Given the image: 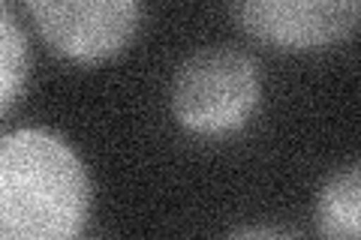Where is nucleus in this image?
Wrapping results in <instances>:
<instances>
[{"mask_svg":"<svg viewBox=\"0 0 361 240\" xmlns=\"http://www.w3.org/2000/svg\"><path fill=\"white\" fill-rule=\"evenodd\" d=\"M90 177L58 132L25 127L0 135V240H82Z\"/></svg>","mask_w":361,"mask_h":240,"instance_id":"f257e3e1","label":"nucleus"},{"mask_svg":"<svg viewBox=\"0 0 361 240\" xmlns=\"http://www.w3.org/2000/svg\"><path fill=\"white\" fill-rule=\"evenodd\" d=\"M172 114L193 139H232L244 132L262 102L256 61L232 45H205L187 54L172 78Z\"/></svg>","mask_w":361,"mask_h":240,"instance_id":"f03ea898","label":"nucleus"},{"mask_svg":"<svg viewBox=\"0 0 361 240\" xmlns=\"http://www.w3.org/2000/svg\"><path fill=\"white\" fill-rule=\"evenodd\" d=\"M27 13L49 49L78 66L123 54L142 25L135 0H30Z\"/></svg>","mask_w":361,"mask_h":240,"instance_id":"7ed1b4c3","label":"nucleus"},{"mask_svg":"<svg viewBox=\"0 0 361 240\" xmlns=\"http://www.w3.org/2000/svg\"><path fill=\"white\" fill-rule=\"evenodd\" d=\"M238 27L280 51H316L358 30V0H244L232 4Z\"/></svg>","mask_w":361,"mask_h":240,"instance_id":"20e7f679","label":"nucleus"},{"mask_svg":"<svg viewBox=\"0 0 361 240\" xmlns=\"http://www.w3.org/2000/svg\"><path fill=\"white\" fill-rule=\"evenodd\" d=\"M322 240H361V165L349 163L325 180L316 198Z\"/></svg>","mask_w":361,"mask_h":240,"instance_id":"39448f33","label":"nucleus"},{"mask_svg":"<svg viewBox=\"0 0 361 240\" xmlns=\"http://www.w3.org/2000/svg\"><path fill=\"white\" fill-rule=\"evenodd\" d=\"M30 75V42L16 9L0 0V118L25 94Z\"/></svg>","mask_w":361,"mask_h":240,"instance_id":"423d86ee","label":"nucleus"},{"mask_svg":"<svg viewBox=\"0 0 361 240\" xmlns=\"http://www.w3.org/2000/svg\"><path fill=\"white\" fill-rule=\"evenodd\" d=\"M223 240H301L292 228L286 225H271V222H259V225H244L235 228L229 237Z\"/></svg>","mask_w":361,"mask_h":240,"instance_id":"0eeeda50","label":"nucleus"}]
</instances>
